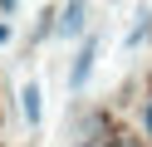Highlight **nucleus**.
Instances as JSON below:
<instances>
[{"label":"nucleus","mask_w":152,"mask_h":147,"mask_svg":"<svg viewBox=\"0 0 152 147\" xmlns=\"http://www.w3.org/2000/svg\"><path fill=\"white\" fill-rule=\"evenodd\" d=\"M93 59H98V39H88V44L79 49V59H74V69H69V88H83V83H88Z\"/></svg>","instance_id":"1"},{"label":"nucleus","mask_w":152,"mask_h":147,"mask_svg":"<svg viewBox=\"0 0 152 147\" xmlns=\"http://www.w3.org/2000/svg\"><path fill=\"white\" fill-rule=\"evenodd\" d=\"M83 15H88L83 5H64L59 10V34L64 39H69V34H83Z\"/></svg>","instance_id":"2"},{"label":"nucleus","mask_w":152,"mask_h":147,"mask_svg":"<svg viewBox=\"0 0 152 147\" xmlns=\"http://www.w3.org/2000/svg\"><path fill=\"white\" fill-rule=\"evenodd\" d=\"M39 98H44V93H39V83L30 78V83L20 88V108H25V118H30V123H39V108H44Z\"/></svg>","instance_id":"3"},{"label":"nucleus","mask_w":152,"mask_h":147,"mask_svg":"<svg viewBox=\"0 0 152 147\" xmlns=\"http://www.w3.org/2000/svg\"><path fill=\"white\" fill-rule=\"evenodd\" d=\"M142 127L152 132V98H147V108H142Z\"/></svg>","instance_id":"4"},{"label":"nucleus","mask_w":152,"mask_h":147,"mask_svg":"<svg viewBox=\"0 0 152 147\" xmlns=\"http://www.w3.org/2000/svg\"><path fill=\"white\" fill-rule=\"evenodd\" d=\"M5 39H10V25H0V44H5Z\"/></svg>","instance_id":"5"},{"label":"nucleus","mask_w":152,"mask_h":147,"mask_svg":"<svg viewBox=\"0 0 152 147\" xmlns=\"http://www.w3.org/2000/svg\"><path fill=\"white\" fill-rule=\"evenodd\" d=\"M79 147H103V142H93V137H88V142H79Z\"/></svg>","instance_id":"6"}]
</instances>
